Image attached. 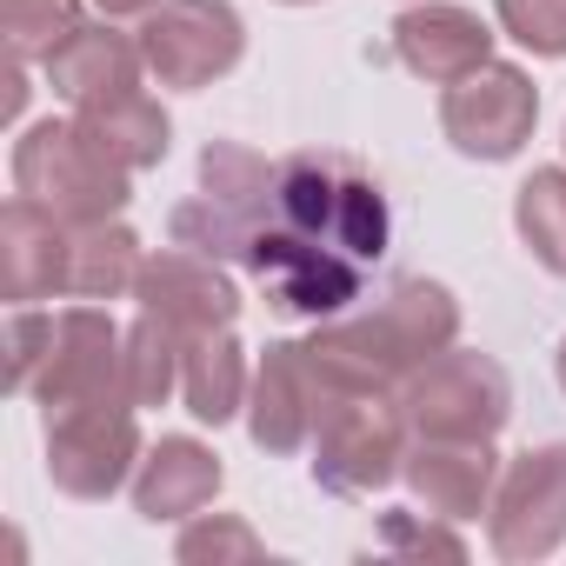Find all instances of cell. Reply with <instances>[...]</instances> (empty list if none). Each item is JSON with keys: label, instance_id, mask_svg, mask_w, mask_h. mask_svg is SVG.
I'll use <instances>...</instances> for the list:
<instances>
[{"label": "cell", "instance_id": "1", "mask_svg": "<svg viewBox=\"0 0 566 566\" xmlns=\"http://www.w3.org/2000/svg\"><path fill=\"white\" fill-rule=\"evenodd\" d=\"M460 340V301L440 280H394L367 314L314 321L307 360L327 394H400L413 367Z\"/></svg>", "mask_w": 566, "mask_h": 566}, {"label": "cell", "instance_id": "2", "mask_svg": "<svg viewBox=\"0 0 566 566\" xmlns=\"http://www.w3.org/2000/svg\"><path fill=\"white\" fill-rule=\"evenodd\" d=\"M280 227H294L301 240H321L360 266H374L394 240V213H387V193L380 180L347 160V154H294L273 167V207H266Z\"/></svg>", "mask_w": 566, "mask_h": 566}, {"label": "cell", "instance_id": "3", "mask_svg": "<svg viewBox=\"0 0 566 566\" xmlns=\"http://www.w3.org/2000/svg\"><path fill=\"white\" fill-rule=\"evenodd\" d=\"M14 187L28 200H41L48 213H61L67 227H94V220H120V207L134 200V174L120 160H107L87 127L67 120H34L14 147Z\"/></svg>", "mask_w": 566, "mask_h": 566}, {"label": "cell", "instance_id": "4", "mask_svg": "<svg viewBox=\"0 0 566 566\" xmlns=\"http://www.w3.org/2000/svg\"><path fill=\"white\" fill-rule=\"evenodd\" d=\"M407 413L400 394H327L314 420V480L327 493H380L407 467Z\"/></svg>", "mask_w": 566, "mask_h": 566}, {"label": "cell", "instance_id": "5", "mask_svg": "<svg viewBox=\"0 0 566 566\" xmlns=\"http://www.w3.org/2000/svg\"><path fill=\"white\" fill-rule=\"evenodd\" d=\"M400 413H407L413 440H493L513 420V380L493 354L447 347L407 374Z\"/></svg>", "mask_w": 566, "mask_h": 566}, {"label": "cell", "instance_id": "6", "mask_svg": "<svg viewBox=\"0 0 566 566\" xmlns=\"http://www.w3.org/2000/svg\"><path fill=\"white\" fill-rule=\"evenodd\" d=\"M253 280H260V294L273 314H287V321H334L347 314V301H360V260L321 247V240H301L294 227H280L273 213L240 240L233 253Z\"/></svg>", "mask_w": 566, "mask_h": 566}, {"label": "cell", "instance_id": "7", "mask_svg": "<svg viewBox=\"0 0 566 566\" xmlns=\"http://www.w3.org/2000/svg\"><path fill=\"white\" fill-rule=\"evenodd\" d=\"M34 400H41V420L74 413V407H134L127 334L114 327V314H101V307L54 314V347H48V367L34 380Z\"/></svg>", "mask_w": 566, "mask_h": 566}, {"label": "cell", "instance_id": "8", "mask_svg": "<svg viewBox=\"0 0 566 566\" xmlns=\"http://www.w3.org/2000/svg\"><path fill=\"white\" fill-rule=\"evenodd\" d=\"M140 54L160 87H213L220 74L240 67L247 28L227 0H160L154 14H140Z\"/></svg>", "mask_w": 566, "mask_h": 566}, {"label": "cell", "instance_id": "9", "mask_svg": "<svg viewBox=\"0 0 566 566\" xmlns=\"http://www.w3.org/2000/svg\"><path fill=\"white\" fill-rule=\"evenodd\" d=\"M533 120H539V87L513 61H486L440 94V127L467 160H513L533 140Z\"/></svg>", "mask_w": 566, "mask_h": 566}, {"label": "cell", "instance_id": "10", "mask_svg": "<svg viewBox=\"0 0 566 566\" xmlns=\"http://www.w3.org/2000/svg\"><path fill=\"white\" fill-rule=\"evenodd\" d=\"M486 539L513 566H533L566 546V440L533 447L500 473L486 506Z\"/></svg>", "mask_w": 566, "mask_h": 566}, {"label": "cell", "instance_id": "11", "mask_svg": "<svg viewBox=\"0 0 566 566\" xmlns=\"http://www.w3.org/2000/svg\"><path fill=\"white\" fill-rule=\"evenodd\" d=\"M140 407H74L48 413V473L74 500H107L140 467Z\"/></svg>", "mask_w": 566, "mask_h": 566}, {"label": "cell", "instance_id": "12", "mask_svg": "<svg viewBox=\"0 0 566 566\" xmlns=\"http://www.w3.org/2000/svg\"><path fill=\"white\" fill-rule=\"evenodd\" d=\"M140 314H160L174 334H220L240 321V287L233 273L213 260V253H193V247H160L147 253L140 266V287H134Z\"/></svg>", "mask_w": 566, "mask_h": 566}, {"label": "cell", "instance_id": "13", "mask_svg": "<svg viewBox=\"0 0 566 566\" xmlns=\"http://www.w3.org/2000/svg\"><path fill=\"white\" fill-rule=\"evenodd\" d=\"M327 407V387L307 360V340H273L253 367L247 394V433L260 453H301L314 447V420Z\"/></svg>", "mask_w": 566, "mask_h": 566}, {"label": "cell", "instance_id": "14", "mask_svg": "<svg viewBox=\"0 0 566 566\" xmlns=\"http://www.w3.org/2000/svg\"><path fill=\"white\" fill-rule=\"evenodd\" d=\"M67 240H74V227L61 213L14 193L8 213H0V294L14 307L67 294Z\"/></svg>", "mask_w": 566, "mask_h": 566}, {"label": "cell", "instance_id": "15", "mask_svg": "<svg viewBox=\"0 0 566 566\" xmlns=\"http://www.w3.org/2000/svg\"><path fill=\"white\" fill-rule=\"evenodd\" d=\"M394 61L433 87H453L460 74L493 61V28L453 0H427V8H407L394 21Z\"/></svg>", "mask_w": 566, "mask_h": 566}, {"label": "cell", "instance_id": "16", "mask_svg": "<svg viewBox=\"0 0 566 566\" xmlns=\"http://www.w3.org/2000/svg\"><path fill=\"white\" fill-rule=\"evenodd\" d=\"M400 480L433 520H473L493 506L500 460H493V440H413Z\"/></svg>", "mask_w": 566, "mask_h": 566}, {"label": "cell", "instance_id": "17", "mask_svg": "<svg viewBox=\"0 0 566 566\" xmlns=\"http://www.w3.org/2000/svg\"><path fill=\"white\" fill-rule=\"evenodd\" d=\"M227 486V467L213 447H200L193 433H167L140 453L134 467V513L140 520H193L200 506H213V493Z\"/></svg>", "mask_w": 566, "mask_h": 566}, {"label": "cell", "instance_id": "18", "mask_svg": "<svg viewBox=\"0 0 566 566\" xmlns=\"http://www.w3.org/2000/svg\"><path fill=\"white\" fill-rule=\"evenodd\" d=\"M41 67H48V87L67 107H94V101L134 94L140 74H147V54H140V41H127V34H114L101 21V28H81L67 48H54Z\"/></svg>", "mask_w": 566, "mask_h": 566}, {"label": "cell", "instance_id": "19", "mask_svg": "<svg viewBox=\"0 0 566 566\" xmlns=\"http://www.w3.org/2000/svg\"><path fill=\"white\" fill-rule=\"evenodd\" d=\"M74 120H81L87 140H94L107 160H120L127 174L160 167V160H167V140H174L160 101L140 94V87H134V94H114V101H94V107H74Z\"/></svg>", "mask_w": 566, "mask_h": 566}, {"label": "cell", "instance_id": "20", "mask_svg": "<svg viewBox=\"0 0 566 566\" xmlns=\"http://www.w3.org/2000/svg\"><path fill=\"white\" fill-rule=\"evenodd\" d=\"M253 394V374H247V354L233 340V327L220 334H193L187 340V367H180V400L200 427H227Z\"/></svg>", "mask_w": 566, "mask_h": 566}, {"label": "cell", "instance_id": "21", "mask_svg": "<svg viewBox=\"0 0 566 566\" xmlns=\"http://www.w3.org/2000/svg\"><path fill=\"white\" fill-rule=\"evenodd\" d=\"M140 233L120 227V220H94V227H74L67 240V294L74 301H120L140 287Z\"/></svg>", "mask_w": 566, "mask_h": 566}, {"label": "cell", "instance_id": "22", "mask_svg": "<svg viewBox=\"0 0 566 566\" xmlns=\"http://www.w3.org/2000/svg\"><path fill=\"white\" fill-rule=\"evenodd\" d=\"M513 227L526 240V253L566 280V167H533L513 193Z\"/></svg>", "mask_w": 566, "mask_h": 566}, {"label": "cell", "instance_id": "23", "mask_svg": "<svg viewBox=\"0 0 566 566\" xmlns=\"http://www.w3.org/2000/svg\"><path fill=\"white\" fill-rule=\"evenodd\" d=\"M180 367H187V334H174L160 314H140L127 327V387H134V407H167L180 394Z\"/></svg>", "mask_w": 566, "mask_h": 566}, {"label": "cell", "instance_id": "24", "mask_svg": "<svg viewBox=\"0 0 566 566\" xmlns=\"http://www.w3.org/2000/svg\"><path fill=\"white\" fill-rule=\"evenodd\" d=\"M81 0H0V34L14 61H48L81 34Z\"/></svg>", "mask_w": 566, "mask_h": 566}, {"label": "cell", "instance_id": "25", "mask_svg": "<svg viewBox=\"0 0 566 566\" xmlns=\"http://www.w3.org/2000/svg\"><path fill=\"white\" fill-rule=\"evenodd\" d=\"M174 553H180V566H220V559H266V539L247 520L213 513V520H193Z\"/></svg>", "mask_w": 566, "mask_h": 566}, {"label": "cell", "instance_id": "26", "mask_svg": "<svg viewBox=\"0 0 566 566\" xmlns=\"http://www.w3.org/2000/svg\"><path fill=\"white\" fill-rule=\"evenodd\" d=\"M506 41H520L539 61H566V0H493Z\"/></svg>", "mask_w": 566, "mask_h": 566}, {"label": "cell", "instance_id": "27", "mask_svg": "<svg viewBox=\"0 0 566 566\" xmlns=\"http://www.w3.org/2000/svg\"><path fill=\"white\" fill-rule=\"evenodd\" d=\"M48 347H54V314L14 307V321H8V394H34Z\"/></svg>", "mask_w": 566, "mask_h": 566}, {"label": "cell", "instance_id": "28", "mask_svg": "<svg viewBox=\"0 0 566 566\" xmlns=\"http://www.w3.org/2000/svg\"><path fill=\"white\" fill-rule=\"evenodd\" d=\"M387 546H400V553H440V559H460L467 553L447 526H420L413 513H387Z\"/></svg>", "mask_w": 566, "mask_h": 566}, {"label": "cell", "instance_id": "29", "mask_svg": "<svg viewBox=\"0 0 566 566\" xmlns=\"http://www.w3.org/2000/svg\"><path fill=\"white\" fill-rule=\"evenodd\" d=\"M28 61H14L8 54V101H0V114H8V120H21V107H28V74H21Z\"/></svg>", "mask_w": 566, "mask_h": 566}, {"label": "cell", "instance_id": "30", "mask_svg": "<svg viewBox=\"0 0 566 566\" xmlns=\"http://www.w3.org/2000/svg\"><path fill=\"white\" fill-rule=\"evenodd\" d=\"M94 8H101L107 21H127V14H154L160 0H94Z\"/></svg>", "mask_w": 566, "mask_h": 566}, {"label": "cell", "instance_id": "31", "mask_svg": "<svg viewBox=\"0 0 566 566\" xmlns=\"http://www.w3.org/2000/svg\"><path fill=\"white\" fill-rule=\"evenodd\" d=\"M559 387H566V340H559Z\"/></svg>", "mask_w": 566, "mask_h": 566}, {"label": "cell", "instance_id": "32", "mask_svg": "<svg viewBox=\"0 0 566 566\" xmlns=\"http://www.w3.org/2000/svg\"><path fill=\"white\" fill-rule=\"evenodd\" d=\"M287 8H314V0H287Z\"/></svg>", "mask_w": 566, "mask_h": 566}]
</instances>
